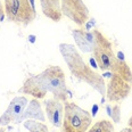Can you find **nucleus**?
I'll return each instance as SVG.
<instances>
[{"label": "nucleus", "mask_w": 132, "mask_h": 132, "mask_svg": "<svg viewBox=\"0 0 132 132\" xmlns=\"http://www.w3.org/2000/svg\"><path fill=\"white\" fill-rule=\"evenodd\" d=\"M27 104H29V99L24 97V96L14 97L12 101L9 103V105H8L7 109L0 116V125L7 126L10 123H16L17 124L23 112L25 111Z\"/></svg>", "instance_id": "8"}, {"label": "nucleus", "mask_w": 132, "mask_h": 132, "mask_svg": "<svg viewBox=\"0 0 132 132\" xmlns=\"http://www.w3.org/2000/svg\"><path fill=\"white\" fill-rule=\"evenodd\" d=\"M73 39L75 41L76 47L83 53H92L96 40L93 32L84 31L83 29H78L72 31Z\"/></svg>", "instance_id": "11"}, {"label": "nucleus", "mask_w": 132, "mask_h": 132, "mask_svg": "<svg viewBox=\"0 0 132 132\" xmlns=\"http://www.w3.org/2000/svg\"><path fill=\"white\" fill-rule=\"evenodd\" d=\"M132 90V84L123 80L121 76L113 74L106 83V99L109 103H119L129 97Z\"/></svg>", "instance_id": "7"}, {"label": "nucleus", "mask_w": 132, "mask_h": 132, "mask_svg": "<svg viewBox=\"0 0 132 132\" xmlns=\"http://www.w3.org/2000/svg\"><path fill=\"white\" fill-rule=\"evenodd\" d=\"M4 7L7 20L17 25H30L37 16L33 0H4Z\"/></svg>", "instance_id": "4"}, {"label": "nucleus", "mask_w": 132, "mask_h": 132, "mask_svg": "<svg viewBox=\"0 0 132 132\" xmlns=\"http://www.w3.org/2000/svg\"><path fill=\"white\" fill-rule=\"evenodd\" d=\"M21 93H25V95H30L35 99H43L46 95L48 93L47 89L43 86L42 81L40 80L39 75H32L29 76L25 81H24L23 86L20 89Z\"/></svg>", "instance_id": "10"}, {"label": "nucleus", "mask_w": 132, "mask_h": 132, "mask_svg": "<svg viewBox=\"0 0 132 132\" xmlns=\"http://www.w3.org/2000/svg\"><path fill=\"white\" fill-rule=\"evenodd\" d=\"M120 132H132V128H130V126H128V128H124L123 130H121Z\"/></svg>", "instance_id": "19"}, {"label": "nucleus", "mask_w": 132, "mask_h": 132, "mask_svg": "<svg viewBox=\"0 0 132 132\" xmlns=\"http://www.w3.org/2000/svg\"><path fill=\"white\" fill-rule=\"evenodd\" d=\"M95 35V47H93L92 55L97 63L98 67L104 72H111L113 65L116 60V55L113 50V45L105 35L99 30H93Z\"/></svg>", "instance_id": "5"}, {"label": "nucleus", "mask_w": 132, "mask_h": 132, "mask_svg": "<svg viewBox=\"0 0 132 132\" xmlns=\"http://www.w3.org/2000/svg\"><path fill=\"white\" fill-rule=\"evenodd\" d=\"M23 125L29 132H50L48 126L40 121L38 122L35 120H26L24 121Z\"/></svg>", "instance_id": "16"}, {"label": "nucleus", "mask_w": 132, "mask_h": 132, "mask_svg": "<svg viewBox=\"0 0 132 132\" xmlns=\"http://www.w3.org/2000/svg\"><path fill=\"white\" fill-rule=\"evenodd\" d=\"M5 7H4V4H2V1L0 0V21H2L5 18Z\"/></svg>", "instance_id": "18"}, {"label": "nucleus", "mask_w": 132, "mask_h": 132, "mask_svg": "<svg viewBox=\"0 0 132 132\" xmlns=\"http://www.w3.org/2000/svg\"><path fill=\"white\" fill-rule=\"evenodd\" d=\"M111 72L113 74L121 76L123 80H125L126 82L132 84V71L130 66L126 64V62L123 58H116Z\"/></svg>", "instance_id": "14"}, {"label": "nucleus", "mask_w": 132, "mask_h": 132, "mask_svg": "<svg viewBox=\"0 0 132 132\" xmlns=\"http://www.w3.org/2000/svg\"><path fill=\"white\" fill-rule=\"evenodd\" d=\"M114 124L108 120H99L87 132H114Z\"/></svg>", "instance_id": "15"}, {"label": "nucleus", "mask_w": 132, "mask_h": 132, "mask_svg": "<svg viewBox=\"0 0 132 132\" xmlns=\"http://www.w3.org/2000/svg\"><path fill=\"white\" fill-rule=\"evenodd\" d=\"M26 120H35V121H40V122L46 121V115L42 111V107H41V104L39 103V99L34 98L29 101V104H27L25 111L22 114L18 123Z\"/></svg>", "instance_id": "12"}, {"label": "nucleus", "mask_w": 132, "mask_h": 132, "mask_svg": "<svg viewBox=\"0 0 132 132\" xmlns=\"http://www.w3.org/2000/svg\"><path fill=\"white\" fill-rule=\"evenodd\" d=\"M59 51L64 59L66 66L68 67L71 74L75 79L84 82L96 90L99 95L105 96L106 93V82L101 75L93 71L91 67L82 58L79 50L74 45L71 43H60Z\"/></svg>", "instance_id": "1"}, {"label": "nucleus", "mask_w": 132, "mask_h": 132, "mask_svg": "<svg viewBox=\"0 0 132 132\" xmlns=\"http://www.w3.org/2000/svg\"><path fill=\"white\" fill-rule=\"evenodd\" d=\"M128 126L132 128V115L130 116V119H129V121H128Z\"/></svg>", "instance_id": "20"}, {"label": "nucleus", "mask_w": 132, "mask_h": 132, "mask_svg": "<svg viewBox=\"0 0 132 132\" xmlns=\"http://www.w3.org/2000/svg\"><path fill=\"white\" fill-rule=\"evenodd\" d=\"M46 108V116L48 121L56 128H62L63 117H64V105L63 101H59L55 98L46 99L43 101Z\"/></svg>", "instance_id": "9"}, {"label": "nucleus", "mask_w": 132, "mask_h": 132, "mask_svg": "<svg viewBox=\"0 0 132 132\" xmlns=\"http://www.w3.org/2000/svg\"><path fill=\"white\" fill-rule=\"evenodd\" d=\"M0 132H6V130H5V129H2V128H0Z\"/></svg>", "instance_id": "21"}, {"label": "nucleus", "mask_w": 132, "mask_h": 132, "mask_svg": "<svg viewBox=\"0 0 132 132\" xmlns=\"http://www.w3.org/2000/svg\"><path fill=\"white\" fill-rule=\"evenodd\" d=\"M63 16H66L79 26H83L89 20V9L83 0H60Z\"/></svg>", "instance_id": "6"}, {"label": "nucleus", "mask_w": 132, "mask_h": 132, "mask_svg": "<svg viewBox=\"0 0 132 132\" xmlns=\"http://www.w3.org/2000/svg\"><path fill=\"white\" fill-rule=\"evenodd\" d=\"M92 123V115L73 101H65L62 132H87Z\"/></svg>", "instance_id": "2"}, {"label": "nucleus", "mask_w": 132, "mask_h": 132, "mask_svg": "<svg viewBox=\"0 0 132 132\" xmlns=\"http://www.w3.org/2000/svg\"><path fill=\"white\" fill-rule=\"evenodd\" d=\"M43 15L54 22H59L63 17L60 0H40Z\"/></svg>", "instance_id": "13"}, {"label": "nucleus", "mask_w": 132, "mask_h": 132, "mask_svg": "<svg viewBox=\"0 0 132 132\" xmlns=\"http://www.w3.org/2000/svg\"><path fill=\"white\" fill-rule=\"evenodd\" d=\"M106 111H107V114L109 115V117L112 119V121L114 123H120L121 121V106L119 104L116 105H107L106 106Z\"/></svg>", "instance_id": "17"}, {"label": "nucleus", "mask_w": 132, "mask_h": 132, "mask_svg": "<svg viewBox=\"0 0 132 132\" xmlns=\"http://www.w3.org/2000/svg\"><path fill=\"white\" fill-rule=\"evenodd\" d=\"M38 75L42 81L47 91L50 92L55 99L63 101V103L67 101L68 97H70L68 95L70 92H68L67 86H66L65 73L60 66L51 65Z\"/></svg>", "instance_id": "3"}]
</instances>
